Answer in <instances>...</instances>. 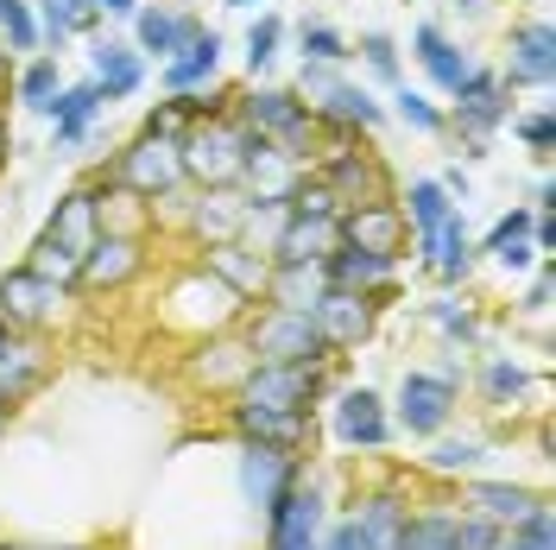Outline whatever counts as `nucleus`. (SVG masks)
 <instances>
[{
  "instance_id": "obj_30",
  "label": "nucleus",
  "mask_w": 556,
  "mask_h": 550,
  "mask_svg": "<svg viewBox=\"0 0 556 550\" xmlns=\"http://www.w3.org/2000/svg\"><path fill=\"white\" fill-rule=\"evenodd\" d=\"M33 13H38V38L58 45V51H64L70 38L96 33V20H102L96 0H33Z\"/></svg>"
},
{
  "instance_id": "obj_2",
  "label": "nucleus",
  "mask_w": 556,
  "mask_h": 550,
  "mask_svg": "<svg viewBox=\"0 0 556 550\" xmlns=\"http://www.w3.org/2000/svg\"><path fill=\"white\" fill-rule=\"evenodd\" d=\"M247 127L235 114H208V121H190L177 152H184V177H197L203 190L215 184H241V165H247Z\"/></svg>"
},
{
  "instance_id": "obj_37",
  "label": "nucleus",
  "mask_w": 556,
  "mask_h": 550,
  "mask_svg": "<svg viewBox=\"0 0 556 550\" xmlns=\"http://www.w3.org/2000/svg\"><path fill=\"white\" fill-rule=\"evenodd\" d=\"M392 114H399V127H412V134H443V127H450V114L430 102L424 89H405V83H392Z\"/></svg>"
},
{
  "instance_id": "obj_33",
  "label": "nucleus",
  "mask_w": 556,
  "mask_h": 550,
  "mask_svg": "<svg viewBox=\"0 0 556 550\" xmlns=\"http://www.w3.org/2000/svg\"><path fill=\"white\" fill-rule=\"evenodd\" d=\"M455 209H462V203H455V197L443 190V184H437V177H412V190H405L399 215H405V228H412V235H430L437 222H450Z\"/></svg>"
},
{
  "instance_id": "obj_41",
  "label": "nucleus",
  "mask_w": 556,
  "mask_h": 550,
  "mask_svg": "<svg viewBox=\"0 0 556 550\" xmlns=\"http://www.w3.org/2000/svg\"><path fill=\"white\" fill-rule=\"evenodd\" d=\"M525 367L519 361H486L481 367V392H486V405H513V399H525Z\"/></svg>"
},
{
  "instance_id": "obj_46",
  "label": "nucleus",
  "mask_w": 556,
  "mask_h": 550,
  "mask_svg": "<svg viewBox=\"0 0 556 550\" xmlns=\"http://www.w3.org/2000/svg\"><path fill=\"white\" fill-rule=\"evenodd\" d=\"M354 51H361V64L374 70L380 83H399V45H392L386 33H361V45H354Z\"/></svg>"
},
{
  "instance_id": "obj_51",
  "label": "nucleus",
  "mask_w": 556,
  "mask_h": 550,
  "mask_svg": "<svg viewBox=\"0 0 556 550\" xmlns=\"http://www.w3.org/2000/svg\"><path fill=\"white\" fill-rule=\"evenodd\" d=\"M96 7H102L108 20H134L139 13V0H96Z\"/></svg>"
},
{
  "instance_id": "obj_6",
  "label": "nucleus",
  "mask_w": 556,
  "mask_h": 550,
  "mask_svg": "<svg viewBox=\"0 0 556 550\" xmlns=\"http://www.w3.org/2000/svg\"><path fill=\"white\" fill-rule=\"evenodd\" d=\"M392 430H405V437H443L455 417V379L450 374H424V367H412V374L399 379V392H392Z\"/></svg>"
},
{
  "instance_id": "obj_44",
  "label": "nucleus",
  "mask_w": 556,
  "mask_h": 550,
  "mask_svg": "<svg viewBox=\"0 0 556 550\" xmlns=\"http://www.w3.org/2000/svg\"><path fill=\"white\" fill-rule=\"evenodd\" d=\"M506 127H513V139H519V146H531V152H556V114H551V108L513 114Z\"/></svg>"
},
{
  "instance_id": "obj_31",
  "label": "nucleus",
  "mask_w": 556,
  "mask_h": 550,
  "mask_svg": "<svg viewBox=\"0 0 556 550\" xmlns=\"http://www.w3.org/2000/svg\"><path fill=\"white\" fill-rule=\"evenodd\" d=\"M316 291H323V266H311V260H273L266 266V298L278 310H311Z\"/></svg>"
},
{
  "instance_id": "obj_49",
  "label": "nucleus",
  "mask_w": 556,
  "mask_h": 550,
  "mask_svg": "<svg viewBox=\"0 0 556 550\" xmlns=\"http://www.w3.org/2000/svg\"><path fill=\"white\" fill-rule=\"evenodd\" d=\"M531 260H544V253L531 247V235H525V241H506V247H500V253H493V266H506V273H525Z\"/></svg>"
},
{
  "instance_id": "obj_52",
  "label": "nucleus",
  "mask_w": 556,
  "mask_h": 550,
  "mask_svg": "<svg viewBox=\"0 0 556 550\" xmlns=\"http://www.w3.org/2000/svg\"><path fill=\"white\" fill-rule=\"evenodd\" d=\"M531 209H556V190H551V177H538V184H531Z\"/></svg>"
},
{
  "instance_id": "obj_35",
  "label": "nucleus",
  "mask_w": 556,
  "mask_h": 550,
  "mask_svg": "<svg viewBox=\"0 0 556 550\" xmlns=\"http://www.w3.org/2000/svg\"><path fill=\"white\" fill-rule=\"evenodd\" d=\"M38 379H45V354H38V348L20 336V342L0 354V399H7V405H20Z\"/></svg>"
},
{
  "instance_id": "obj_43",
  "label": "nucleus",
  "mask_w": 556,
  "mask_h": 550,
  "mask_svg": "<svg viewBox=\"0 0 556 550\" xmlns=\"http://www.w3.org/2000/svg\"><path fill=\"white\" fill-rule=\"evenodd\" d=\"M475 462H481V437H443V443L424 455L430 475H462V468H475Z\"/></svg>"
},
{
  "instance_id": "obj_57",
  "label": "nucleus",
  "mask_w": 556,
  "mask_h": 550,
  "mask_svg": "<svg viewBox=\"0 0 556 550\" xmlns=\"http://www.w3.org/2000/svg\"><path fill=\"white\" fill-rule=\"evenodd\" d=\"M7 146H13V139H7V127H0V159H7Z\"/></svg>"
},
{
  "instance_id": "obj_17",
  "label": "nucleus",
  "mask_w": 556,
  "mask_h": 550,
  "mask_svg": "<svg viewBox=\"0 0 556 550\" xmlns=\"http://www.w3.org/2000/svg\"><path fill=\"white\" fill-rule=\"evenodd\" d=\"M102 203H108V184H76V190H64V203L51 209L45 235L83 260V253H89V241L102 235Z\"/></svg>"
},
{
  "instance_id": "obj_32",
  "label": "nucleus",
  "mask_w": 556,
  "mask_h": 550,
  "mask_svg": "<svg viewBox=\"0 0 556 550\" xmlns=\"http://www.w3.org/2000/svg\"><path fill=\"white\" fill-rule=\"evenodd\" d=\"M58 89H64V70H58V58H51V51L26 58V64H20V76H13V102L33 108V114H51Z\"/></svg>"
},
{
  "instance_id": "obj_22",
  "label": "nucleus",
  "mask_w": 556,
  "mask_h": 550,
  "mask_svg": "<svg viewBox=\"0 0 556 550\" xmlns=\"http://www.w3.org/2000/svg\"><path fill=\"white\" fill-rule=\"evenodd\" d=\"M102 89L83 76V83H64L58 89V102H51V139H58V152H76L83 139L96 134V121H102Z\"/></svg>"
},
{
  "instance_id": "obj_26",
  "label": "nucleus",
  "mask_w": 556,
  "mask_h": 550,
  "mask_svg": "<svg viewBox=\"0 0 556 550\" xmlns=\"http://www.w3.org/2000/svg\"><path fill=\"white\" fill-rule=\"evenodd\" d=\"M241 228H247V197L235 190V184L203 190L197 209H190V235H203L208 247H215V241H241Z\"/></svg>"
},
{
  "instance_id": "obj_28",
  "label": "nucleus",
  "mask_w": 556,
  "mask_h": 550,
  "mask_svg": "<svg viewBox=\"0 0 556 550\" xmlns=\"http://www.w3.org/2000/svg\"><path fill=\"white\" fill-rule=\"evenodd\" d=\"M266 253H253V247H241V241H215L208 247V273L222 278L235 298H260L266 291Z\"/></svg>"
},
{
  "instance_id": "obj_13",
  "label": "nucleus",
  "mask_w": 556,
  "mask_h": 550,
  "mask_svg": "<svg viewBox=\"0 0 556 550\" xmlns=\"http://www.w3.org/2000/svg\"><path fill=\"white\" fill-rule=\"evenodd\" d=\"M64 291L70 285H58V278H38L33 266H13V273H0V316L13 329H38V323L58 316Z\"/></svg>"
},
{
  "instance_id": "obj_50",
  "label": "nucleus",
  "mask_w": 556,
  "mask_h": 550,
  "mask_svg": "<svg viewBox=\"0 0 556 550\" xmlns=\"http://www.w3.org/2000/svg\"><path fill=\"white\" fill-rule=\"evenodd\" d=\"M525 310H531V316H544V310H551V266L538 273V285H531V298H525Z\"/></svg>"
},
{
  "instance_id": "obj_36",
  "label": "nucleus",
  "mask_w": 556,
  "mask_h": 550,
  "mask_svg": "<svg viewBox=\"0 0 556 550\" xmlns=\"http://www.w3.org/2000/svg\"><path fill=\"white\" fill-rule=\"evenodd\" d=\"M38 45V13L33 0H0V51H20V58H33Z\"/></svg>"
},
{
  "instance_id": "obj_1",
  "label": "nucleus",
  "mask_w": 556,
  "mask_h": 550,
  "mask_svg": "<svg viewBox=\"0 0 556 550\" xmlns=\"http://www.w3.org/2000/svg\"><path fill=\"white\" fill-rule=\"evenodd\" d=\"M235 121H241L253 139L291 152V159H311V146H316V114L298 89H253V96H235Z\"/></svg>"
},
{
  "instance_id": "obj_19",
  "label": "nucleus",
  "mask_w": 556,
  "mask_h": 550,
  "mask_svg": "<svg viewBox=\"0 0 556 550\" xmlns=\"http://www.w3.org/2000/svg\"><path fill=\"white\" fill-rule=\"evenodd\" d=\"M412 58L424 64V76L443 89V96H455L462 83H468V70H475V51L468 45H455L443 26H430V20H417L412 26Z\"/></svg>"
},
{
  "instance_id": "obj_54",
  "label": "nucleus",
  "mask_w": 556,
  "mask_h": 550,
  "mask_svg": "<svg viewBox=\"0 0 556 550\" xmlns=\"http://www.w3.org/2000/svg\"><path fill=\"white\" fill-rule=\"evenodd\" d=\"M278 550H323V538H298V545H278Z\"/></svg>"
},
{
  "instance_id": "obj_14",
  "label": "nucleus",
  "mask_w": 556,
  "mask_h": 550,
  "mask_svg": "<svg viewBox=\"0 0 556 550\" xmlns=\"http://www.w3.org/2000/svg\"><path fill=\"white\" fill-rule=\"evenodd\" d=\"M139 266H146L139 235H127V228H102V235L89 241V253H83V266H76V285H89V291H121Z\"/></svg>"
},
{
  "instance_id": "obj_24",
  "label": "nucleus",
  "mask_w": 556,
  "mask_h": 550,
  "mask_svg": "<svg viewBox=\"0 0 556 550\" xmlns=\"http://www.w3.org/2000/svg\"><path fill=\"white\" fill-rule=\"evenodd\" d=\"M417 260H424L430 273L443 278V285H455V278H468V266H475V235H468L462 209H455L450 222H437L430 235H417Z\"/></svg>"
},
{
  "instance_id": "obj_8",
  "label": "nucleus",
  "mask_w": 556,
  "mask_h": 550,
  "mask_svg": "<svg viewBox=\"0 0 556 550\" xmlns=\"http://www.w3.org/2000/svg\"><path fill=\"white\" fill-rule=\"evenodd\" d=\"M316 184L336 197L342 209H361V203H392V184H386L380 159L374 152H361V139H348V146H329L323 152V165H316Z\"/></svg>"
},
{
  "instance_id": "obj_21",
  "label": "nucleus",
  "mask_w": 556,
  "mask_h": 550,
  "mask_svg": "<svg viewBox=\"0 0 556 550\" xmlns=\"http://www.w3.org/2000/svg\"><path fill=\"white\" fill-rule=\"evenodd\" d=\"M89 83L102 89V102H127L146 83V58L134 45H121V38H96L89 45Z\"/></svg>"
},
{
  "instance_id": "obj_15",
  "label": "nucleus",
  "mask_w": 556,
  "mask_h": 550,
  "mask_svg": "<svg viewBox=\"0 0 556 550\" xmlns=\"http://www.w3.org/2000/svg\"><path fill=\"white\" fill-rule=\"evenodd\" d=\"M374 298H361V291H336V285H323L311 304V323L323 329V342L329 348H361L374 336Z\"/></svg>"
},
{
  "instance_id": "obj_29",
  "label": "nucleus",
  "mask_w": 556,
  "mask_h": 550,
  "mask_svg": "<svg viewBox=\"0 0 556 550\" xmlns=\"http://www.w3.org/2000/svg\"><path fill=\"white\" fill-rule=\"evenodd\" d=\"M462 500H468V513L493 518L500 532H513V525L538 507V493H531V487H513V482H468L462 487Z\"/></svg>"
},
{
  "instance_id": "obj_11",
  "label": "nucleus",
  "mask_w": 556,
  "mask_h": 550,
  "mask_svg": "<svg viewBox=\"0 0 556 550\" xmlns=\"http://www.w3.org/2000/svg\"><path fill=\"white\" fill-rule=\"evenodd\" d=\"M298 482H304V455L273 449V443H241V487L260 513H273Z\"/></svg>"
},
{
  "instance_id": "obj_39",
  "label": "nucleus",
  "mask_w": 556,
  "mask_h": 550,
  "mask_svg": "<svg viewBox=\"0 0 556 550\" xmlns=\"http://www.w3.org/2000/svg\"><path fill=\"white\" fill-rule=\"evenodd\" d=\"M278 45H285V20H278V13H260L253 33H247V70L266 76V70L278 64Z\"/></svg>"
},
{
  "instance_id": "obj_25",
  "label": "nucleus",
  "mask_w": 556,
  "mask_h": 550,
  "mask_svg": "<svg viewBox=\"0 0 556 550\" xmlns=\"http://www.w3.org/2000/svg\"><path fill=\"white\" fill-rule=\"evenodd\" d=\"M215 70H222V33H215V26H203V33L184 45V51H172V58H165V89H172V96L208 89V83H215Z\"/></svg>"
},
{
  "instance_id": "obj_47",
  "label": "nucleus",
  "mask_w": 556,
  "mask_h": 550,
  "mask_svg": "<svg viewBox=\"0 0 556 550\" xmlns=\"http://www.w3.org/2000/svg\"><path fill=\"white\" fill-rule=\"evenodd\" d=\"M531 215H538V209H531V203L506 209V215H500V222L486 228V241L475 247V253H500V247H506V241H525V235H531Z\"/></svg>"
},
{
  "instance_id": "obj_10",
  "label": "nucleus",
  "mask_w": 556,
  "mask_h": 550,
  "mask_svg": "<svg viewBox=\"0 0 556 550\" xmlns=\"http://www.w3.org/2000/svg\"><path fill=\"white\" fill-rule=\"evenodd\" d=\"M500 83H506V89H551L556 83V33H551V20H525V26H513Z\"/></svg>"
},
{
  "instance_id": "obj_27",
  "label": "nucleus",
  "mask_w": 556,
  "mask_h": 550,
  "mask_svg": "<svg viewBox=\"0 0 556 550\" xmlns=\"http://www.w3.org/2000/svg\"><path fill=\"white\" fill-rule=\"evenodd\" d=\"M412 228H405V215L399 203H361V209H342V241L354 247H374V253H399Z\"/></svg>"
},
{
  "instance_id": "obj_34",
  "label": "nucleus",
  "mask_w": 556,
  "mask_h": 550,
  "mask_svg": "<svg viewBox=\"0 0 556 550\" xmlns=\"http://www.w3.org/2000/svg\"><path fill=\"white\" fill-rule=\"evenodd\" d=\"M455 525H462V513H405L392 532V550H462Z\"/></svg>"
},
{
  "instance_id": "obj_42",
  "label": "nucleus",
  "mask_w": 556,
  "mask_h": 550,
  "mask_svg": "<svg viewBox=\"0 0 556 550\" xmlns=\"http://www.w3.org/2000/svg\"><path fill=\"white\" fill-rule=\"evenodd\" d=\"M493 550H551V507L538 500L513 532H500V545H493Z\"/></svg>"
},
{
  "instance_id": "obj_20",
  "label": "nucleus",
  "mask_w": 556,
  "mask_h": 550,
  "mask_svg": "<svg viewBox=\"0 0 556 550\" xmlns=\"http://www.w3.org/2000/svg\"><path fill=\"white\" fill-rule=\"evenodd\" d=\"M392 273H399V253H374V247H354L342 241L329 260H323V285H336V291H380V285H392Z\"/></svg>"
},
{
  "instance_id": "obj_23",
  "label": "nucleus",
  "mask_w": 556,
  "mask_h": 550,
  "mask_svg": "<svg viewBox=\"0 0 556 550\" xmlns=\"http://www.w3.org/2000/svg\"><path fill=\"white\" fill-rule=\"evenodd\" d=\"M228 424H235V437L241 443H273V449H298L311 443V412H266V405H235L228 412Z\"/></svg>"
},
{
  "instance_id": "obj_9",
  "label": "nucleus",
  "mask_w": 556,
  "mask_h": 550,
  "mask_svg": "<svg viewBox=\"0 0 556 550\" xmlns=\"http://www.w3.org/2000/svg\"><path fill=\"white\" fill-rule=\"evenodd\" d=\"M329 437L342 449H386L399 430H392V412L374 386H348L329 399Z\"/></svg>"
},
{
  "instance_id": "obj_16",
  "label": "nucleus",
  "mask_w": 556,
  "mask_h": 550,
  "mask_svg": "<svg viewBox=\"0 0 556 550\" xmlns=\"http://www.w3.org/2000/svg\"><path fill=\"white\" fill-rule=\"evenodd\" d=\"M197 33H203L197 13H184L172 0H139V13H134V51L139 58H159V64H165V58L184 51Z\"/></svg>"
},
{
  "instance_id": "obj_5",
  "label": "nucleus",
  "mask_w": 556,
  "mask_h": 550,
  "mask_svg": "<svg viewBox=\"0 0 556 550\" xmlns=\"http://www.w3.org/2000/svg\"><path fill=\"white\" fill-rule=\"evenodd\" d=\"M102 184L127 190V197H146V203H159V197H172L177 184H184V152H177V139L139 134L127 152H114V165L102 172Z\"/></svg>"
},
{
  "instance_id": "obj_55",
  "label": "nucleus",
  "mask_w": 556,
  "mask_h": 550,
  "mask_svg": "<svg viewBox=\"0 0 556 550\" xmlns=\"http://www.w3.org/2000/svg\"><path fill=\"white\" fill-rule=\"evenodd\" d=\"M486 0H455V13H481Z\"/></svg>"
},
{
  "instance_id": "obj_56",
  "label": "nucleus",
  "mask_w": 556,
  "mask_h": 550,
  "mask_svg": "<svg viewBox=\"0 0 556 550\" xmlns=\"http://www.w3.org/2000/svg\"><path fill=\"white\" fill-rule=\"evenodd\" d=\"M222 7H241V13H247V7H260V0H222Z\"/></svg>"
},
{
  "instance_id": "obj_45",
  "label": "nucleus",
  "mask_w": 556,
  "mask_h": 550,
  "mask_svg": "<svg viewBox=\"0 0 556 550\" xmlns=\"http://www.w3.org/2000/svg\"><path fill=\"white\" fill-rule=\"evenodd\" d=\"M430 323H437V329H443L450 342H475V336H481V316H475L468 304H455V298L430 304Z\"/></svg>"
},
{
  "instance_id": "obj_12",
  "label": "nucleus",
  "mask_w": 556,
  "mask_h": 550,
  "mask_svg": "<svg viewBox=\"0 0 556 550\" xmlns=\"http://www.w3.org/2000/svg\"><path fill=\"white\" fill-rule=\"evenodd\" d=\"M342 247V215H311V209H285L273 228V260H311L323 266Z\"/></svg>"
},
{
  "instance_id": "obj_7",
  "label": "nucleus",
  "mask_w": 556,
  "mask_h": 550,
  "mask_svg": "<svg viewBox=\"0 0 556 550\" xmlns=\"http://www.w3.org/2000/svg\"><path fill=\"white\" fill-rule=\"evenodd\" d=\"M247 354H253V361H311V367H323L336 348L323 342V329L311 323V310L266 304V316L247 329Z\"/></svg>"
},
{
  "instance_id": "obj_18",
  "label": "nucleus",
  "mask_w": 556,
  "mask_h": 550,
  "mask_svg": "<svg viewBox=\"0 0 556 550\" xmlns=\"http://www.w3.org/2000/svg\"><path fill=\"white\" fill-rule=\"evenodd\" d=\"M241 184L253 190V203H291V190L304 184V159L278 152V146H266V139H247Z\"/></svg>"
},
{
  "instance_id": "obj_53",
  "label": "nucleus",
  "mask_w": 556,
  "mask_h": 550,
  "mask_svg": "<svg viewBox=\"0 0 556 550\" xmlns=\"http://www.w3.org/2000/svg\"><path fill=\"white\" fill-rule=\"evenodd\" d=\"M20 342V329H13V323H7V316H0V354H7V348Z\"/></svg>"
},
{
  "instance_id": "obj_40",
  "label": "nucleus",
  "mask_w": 556,
  "mask_h": 550,
  "mask_svg": "<svg viewBox=\"0 0 556 550\" xmlns=\"http://www.w3.org/2000/svg\"><path fill=\"white\" fill-rule=\"evenodd\" d=\"M26 266H33L38 278H58V285H76V266H83V260H76L70 247H58L51 235H38V241H33V253H26Z\"/></svg>"
},
{
  "instance_id": "obj_38",
  "label": "nucleus",
  "mask_w": 556,
  "mask_h": 550,
  "mask_svg": "<svg viewBox=\"0 0 556 550\" xmlns=\"http://www.w3.org/2000/svg\"><path fill=\"white\" fill-rule=\"evenodd\" d=\"M298 45H304V64H348V58H354V45H348L329 20H304Z\"/></svg>"
},
{
  "instance_id": "obj_48",
  "label": "nucleus",
  "mask_w": 556,
  "mask_h": 550,
  "mask_svg": "<svg viewBox=\"0 0 556 550\" xmlns=\"http://www.w3.org/2000/svg\"><path fill=\"white\" fill-rule=\"evenodd\" d=\"M184 127H190V114H184V102H159L146 108V121H139V134H159V139H184Z\"/></svg>"
},
{
  "instance_id": "obj_3",
  "label": "nucleus",
  "mask_w": 556,
  "mask_h": 550,
  "mask_svg": "<svg viewBox=\"0 0 556 550\" xmlns=\"http://www.w3.org/2000/svg\"><path fill=\"white\" fill-rule=\"evenodd\" d=\"M329 386V361H253L235 379V405H266V412H311Z\"/></svg>"
},
{
  "instance_id": "obj_58",
  "label": "nucleus",
  "mask_w": 556,
  "mask_h": 550,
  "mask_svg": "<svg viewBox=\"0 0 556 550\" xmlns=\"http://www.w3.org/2000/svg\"><path fill=\"white\" fill-rule=\"evenodd\" d=\"M7 417H13V405H7V399H0V424H7Z\"/></svg>"
},
{
  "instance_id": "obj_4",
  "label": "nucleus",
  "mask_w": 556,
  "mask_h": 550,
  "mask_svg": "<svg viewBox=\"0 0 556 550\" xmlns=\"http://www.w3.org/2000/svg\"><path fill=\"white\" fill-rule=\"evenodd\" d=\"M519 108H513V89L500 83V70H468V83L455 89V102H450V127L462 134V152L468 159H486V146H493V134L513 121Z\"/></svg>"
}]
</instances>
